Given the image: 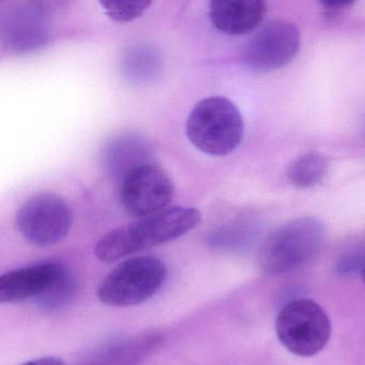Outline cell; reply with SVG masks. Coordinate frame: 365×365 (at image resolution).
<instances>
[{
	"label": "cell",
	"instance_id": "6da1fadb",
	"mask_svg": "<svg viewBox=\"0 0 365 365\" xmlns=\"http://www.w3.org/2000/svg\"><path fill=\"white\" fill-rule=\"evenodd\" d=\"M201 219V212L196 208L169 207L109 232L99 240L94 253L100 261L111 263L177 240L196 227Z\"/></svg>",
	"mask_w": 365,
	"mask_h": 365
},
{
	"label": "cell",
	"instance_id": "7a4b0ae2",
	"mask_svg": "<svg viewBox=\"0 0 365 365\" xmlns=\"http://www.w3.org/2000/svg\"><path fill=\"white\" fill-rule=\"evenodd\" d=\"M189 141L210 156L233 153L244 139V123L238 107L229 98L211 96L195 105L186 126Z\"/></svg>",
	"mask_w": 365,
	"mask_h": 365
},
{
	"label": "cell",
	"instance_id": "3957f363",
	"mask_svg": "<svg viewBox=\"0 0 365 365\" xmlns=\"http://www.w3.org/2000/svg\"><path fill=\"white\" fill-rule=\"evenodd\" d=\"M325 236L319 219L302 217L276 230L264 244L261 266L268 274H282L306 264L319 253Z\"/></svg>",
	"mask_w": 365,
	"mask_h": 365
},
{
	"label": "cell",
	"instance_id": "277c9868",
	"mask_svg": "<svg viewBox=\"0 0 365 365\" xmlns=\"http://www.w3.org/2000/svg\"><path fill=\"white\" fill-rule=\"evenodd\" d=\"M167 278V268L154 257H131L118 264L101 282L98 297L111 307L136 306L156 295Z\"/></svg>",
	"mask_w": 365,
	"mask_h": 365
},
{
	"label": "cell",
	"instance_id": "5b68a950",
	"mask_svg": "<svg viewBox=\"0 0 365 365\" xmlns=\"http://www.w3.org/2000/svg\"><path fill=\"white\" fill-rule=\"evenodd\" d=\"M276 331L287 351L299 357H313L329 342L331 322L317 302L301 298L291 300L281 309Z\"/></svg>",
	"mask_w": 365,
	"mask_h": 365
},
{
	"label": "cell",
	"instance_id": "8992f818",
	"mask_svg": "<svg viewBox=\"0 0 365 365\" xmlns=\"http://www.w3.org/2000/svg\"><path fill=\"white\" fill-rule=\"evenodd\" d=\"M15 222L21 235L30 244L53 246L70 232L72 210L66 200L56 193H36L21 204Z\"/></svg>",
	"mask_w": 365,
	"mask_h": 365
},
{
	"label": "cell",
	"instance_id": "52a82bcc",
	"mask_svg": "<svg viewBox=\"0 0 365 365\" xmlns=\"http://www.w3.org/2000/svg\"><path fill=\"white\" fill-rule=\"evenodd\" d=\"M174 195L175 186L169 173L151 162L136 167L120 180V202L137 218L167 210Z\"/></svg>",
	"mask_w": 365,
	"mask_h": 365
},
{
	"label": "cell",
	"instance_id": "ba28073f",
	"mask_svg": "<svg viewBox=\"0 0 365 365\" xmlns=\"http://www.w3.org/2000/svg\"><path fill=\"white\" fill-rule=\"evenodd\" d=\"M300 51V34L294 24L274 21L264 25L246 43L244 61L255 72L267 73L291 63Z\"/></svg>",
	"mask_w": 365,
	"mask_h": 365
},
{
	"label": "cell",
	"instance_id": "9c48e42d",
	"mask_svg": "<svg viewBox=\"0 0 365 365\" xmlns=\"http://www.w3.org/2000/svg\"><path fill=\"white\" fill-rule=\"evenodd\" d=\"M64 266L42 263L11 270L0 277V302L14 304L40 298L66 274Z\"/></svg>",
	"mask_w": 365,
	"mask_h": 365
},
{
	"label": "cell",
	"instance_id": "30bf717a",
	"mask_svg": "<svg viewBox=\"0 0 365 365\" xmlns=\"http://www.w3.org/2000/svg\"><path fill=\"white\" fill-rule=\"evenodd\" d=\"M265 14V0H210L212 25L229 36H242L256 29Z\"/></svg>",
	"mask_w": 365,
	"mask_h": 365
},
{
	"label": "cell",
	"instance_id": "8fae6325",
	"mask_svg": "<svg viewBox=\"0 0 365 365\" xmlns=\"http://www.w3.org/2000/svg\"><path fill=\"white\" fill-rule=\"evenodd\" d=\"M150 145L136 135H121L107 143L104 149V166L107 173L121 180L126 173L141 165L150 163Z\"/></svg>",
	"mask_w": 365,
	"mask_h": 365
},
{
	"label": "cell",
	"instance_id": "7c38bea8",
	"mask_svg": "<svg viewBox=\"0 0 365 365\" xmlns=\"http://www.w3.org/2000/svg\"><path fill=\"white\" fill-rule=\"evenodd\" d=\"M47 27L44 17L30 9L17 10L11 15L4 30V43L12 51H28L44 42Z\"/></svg>",
	"mask_w": 365,
	"mask_h": 365
},
{
	"label": "cell",
	"instance_id": "4fadbf2b",
	"mask_svg": "<svg viewBox=\"0 0 365 365\" xmlns=\"http://www.w3.org/2000/svg\"><path fill=\"white\" fill-rule=\"evenodd\" d=\"M329 169L327 158L316 152L304 154L287 169L289 182L298 188H311L324 181Z\"/></svg>",
	"mask_w": 365,
	"mask_h": 365
},
{
	"label": "cell",
	"instance_id": "5bb4252c",
	"mask_svg": "<svg viewBox=\"0 0 365 365\" xmlns=\"http://www.w3.org/2000/svg\"><path fill=\"white\" fill-rule=\"evenodd\" d=\"M124 71L126 77L135 83H147L160 71V59L152 49L135 47L124 58Z\"/></svg>",
	"mask_w": 365,
	"mask_h": 365
},
{
	"label": "cell",
	"instance_id": "9a60e30c",
	"mask_svg": "<svg viewBox=\"0 0 365 365\" xmlns=\"http://www.w3.org/2000/svg\"><path fill=\"white\" fill-rule=\"evenodd\" d=\"M152 0H99L103 10L114 21L128 23L141 16Z\"/></svg>",
	"mask_w": 365,
	"mask_h": 365
},
{
	"label": "cell",
	"instance_id": "2e32d148",
	"mask_svg": "<svg viewBox=\"0 0 365 365\" xmlns=\"http://www.w3.org/2000/svg\"><path fill=\"white\" fill-rule=\"evenodd\" d=\"M75 293V282L66 272V276L49 292L38 298L41 308L45 310H55L66 304Z\"/></svg>",
	"mask_w": 365,
	"mask_h": 365
},
{
	"label": "cell",
	"instance_id": "e0dca14e",
	"mask_svg": "<svg viewBox=\"0 0 365 365\" xmlns=\"http://www.w3.org/2000/svg\"><path fill=\"white\" fill-rule=\"evenodd\" d=\"M365 265V251L349 253L345 255L338 264V272L342 274H351L362 272Z\"/></svg>",
	"mask_w": 365,
	"mask_h": 365
},
{
	"label": "cell",
	"instance_id": "ac0fdd59",
	"mask_svg": "<svg viewBox=\"0 0 365 365\" xmlns=\"http://www.w3.org/2000/svg\"><path fill=\"white\" fill-rule=\"evenodd\" d=\"M321 4L329 10H341L351 6L356 0H319Z\"/></svg>",
	"mask_w": 365,
	"mask_h": 365
},
{
	"label": "cell",
	"instance_id": "d6986e66",
	"mask_svg": "<svg viewBox=\"0 0 365 365\" xmlns=\"http://www.w3.org/2000/svg\"><path fill=\"white\" fill-rule=\"evenodd\" d=\"M21 365H66L59 358L44 357L40 359L31 360V361L25 362Z\"/></svg>",
	"mask_w": 365,
	"mask_h": 365
},
{
	"label": "cell",
	"instance_id": "ffe728a7",
	"mask_svg": "<svg viewBox=\"0 0 365 365\" xmlns=\"http://www.w3.org/2000/svg\"><path fill=\"white\" fill-rule=\"evenodd\" d=\"M361 276H362V280H364V282L365 284V265H364V269H362Z\"/></svg>",
	"mask_w": 365,
	"mask_h": 365
}]
</instances>
